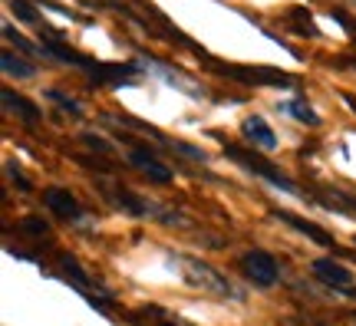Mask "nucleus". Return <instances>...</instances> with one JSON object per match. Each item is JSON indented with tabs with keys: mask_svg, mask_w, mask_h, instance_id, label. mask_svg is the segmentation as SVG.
I'll return each instance as SVG.
<instances>
[{
	"mask_svg": "<svg viewBox=\"0 0 356 326\" xmlns=\"http://www.w3.org/2000/svg\"><path fill=\"white\" fill-rule=\"evenodd\" d=\"M241 274L248 277L254 287H274L280 280V267L267 251H248L241 257Z\"/></svg>",
	"mask_w": 356,
	"mask_h": 326,
	"instance_id": "f257e3e1",
	"label": "nucleus"
},
{
	"mask_svg": "<svg viewBox=\"0 0 356 326\" xmlns=\"http://www.w3.org/2000/svg\"><path fill=\"white\" fill-rule=\"evenodd\" d=\"M129 162L136 165L149 181H155V185H168V181H172V168H168L165 162H159L149 149H132L129 152Z\"/></svg>",
	"mask_w": 356,
	"mask_h": 326,
	"instance_id": "f03ea898",
	"label": "nucleus"
},
{
	"mask_svg": "<svg viewBox=\"0 0 356 326\" xmlns=\"http://www.w3.org/2000/svg\"><path fill=\"white\" fill-rule=\"evenodd\" d=\"M314 274H317L323 284H330V287H337V290H350V284H353V274L346 270L343 263L333 261V257H320V261H314Z\"/></svg>",
	"mask_w": 356,
	"mask_h": 326,
	"instance_id": "7ed1b4c3",
	"label": "nucleus"
},
{
	"mask_svg": "<svg viewBox=\"0 0 356 326\" xmlns=\"http://www.w3.org/2000/svg\"><path fill=\"white\" fill-rule=\"evenodd\" d=\"M43 204L50 208L56 218H63V221H73V218H79V204L76 198L70 195L66 188H47L43 191Z\"/></svg>",
	"mask_w": 356,
	"mask_h": 326,
	"instance_id": "20e7f679",
	"label": "nucleus"
},
{
	"mask_svg": "<svg viewBox=\"0 0 356 326\" xmlns=\"http://www.w3.org/2000/svg\"><path fill=\"white\" fill-rule=\"evenodd\" d=\"M241 132L251 142H254L257 149H264V152H270V149H277V136L270 132V126H267L261 115H251V119H244V126H241Z\"/></svg>",
	"mask_w": 356,
	"mask_h": 326,
	"instance_id": "39448f33",
	"label": "nucleus"
},
{
	"mask_svg": "<svg viewBox=\"0 0 356 326\" xmlns=\"http://www.w3.org/2000/svg\"><path fill=\"white\" fill-rule=\"evenodd\" d=\"M3 73L7 76H20V79H30L33 76V66L20 60V56H13L10 50H3Z\"/></svg>",
	"mask_w": 356,
	"mask_h": 326,
	"instance_id": "423d86ee",
	"label": "nucleus"
},
{
	"mask_svg": "<svg viewBox=\"0 0 356 326\" xmlns=\"http://www.w3.org/2000/svg\"><path fill=\"white\" fill-rule=\"evenodd\" d=\"M3 106H7V109H20V113L26 115V122H37V119H40L37 109H33L30 102H24L20 96H13L10 89H3Z\"/></svg>",
	"mask_w": 356,
	"mask_h": 326,
	"instance_id": "0eeeda50",
	"label": "nucleus"
},
{
	"mask_svg": "<svg viewBox=\"0 0 356 326\" xmlns=\"http://www.w3.org/2000/svg\"><path fill=\"white\" fill-rule=\"evenodd\" d=\"M280 218H284V221H291V225L297 227V231H304V234H310V238H314V241H320V244H333V241L327 238L323 231H317V227H310V225H307V221H300V218H291V214H280Z\"/></svg>",
	"mask_w": 356,
	"mask_h": 326,
	"instance_id": "6e6552de",
	"label": "nucleus"
},
{
	"mask_svg": "<svg viewBox=\"0 0 356 326\" xmlns=\"http://www.w3.org/2000/svg\"><path fill=\"white\" fill-rule=\"evenodd\" d=\"M284 109H287L291 115H297V122H307V126H317V115L310 113V109H307L304 102H287Z\"/></svg>",
	"mask_w": 356,
	"mask_h": 326,
	"instance_id": "1a4fd4ad",
	"label": "nucleus"
}]
</instances>
